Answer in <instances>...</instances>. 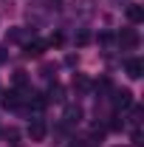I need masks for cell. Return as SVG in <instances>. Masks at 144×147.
I'll list each match as a JSON object with an SVG mask.
<instances>
[{
  "label": "cell",
  "instance_id": "3957f363",
  "mask_svg": "<svg viewBox=\"0 0 144 147\" xmlns=\"http://www.w3.org/2000/svg\"><path fill=\"white\" fill-rule=\"evenodd\" d=\"M124 71H127V76L130 79H141V74H144V62L139 59V57H130L124 62Z\"/></svg>",
  "mask_w": 144,
  "mask_h": 147
},
{
  "label": "cell",
  "instance_id": "5bb4252c",
  "mask_svg": "<svg viewBox=\"0 0 144 147\" xmlns=\"http://www.w3.org/2000/svg\"><path fill=\"white\" fill-rule=\"evenodd\" d=\"M93 88H96L99 93H108V91H110V79H108V76H102V79H99V82H96Z\"/></svg>",
  "mask_w": 144,
  "mask_h": 147
},
{
  "label": "cell",
  "instance_id": "2e32d148",
  "mask_svg": "<svg viewBox=\"0 0 144 147\" xmlns=\"http://www.w3.org/2000/svg\"><path fill=\"white\" fill-rule=\"evenodd\" d=\"M62 42H65V34H59V31H54V34H51V40H48V45H54V48H59Z\"/></svg>",
  "mask_w": 144,
  "mask_h": 147
},
{
  "label": "cell",
  "instance_id": "7a4b0ae2",
  "mask_svg": "<svg viewBox=\"0 0 144 147\" xmlns=\"http://www.w3.org/2000/svg\"><path fill=\"white\" fill-rule=\"evenodd\" d=\"M45 136H48L45 122H42V119H34V122L28 125V139H31V142H45Z\"/></svg>",
  "mask_w": 144,
  "mask_h": 147
},
{
  "label": "cell",
  "instance_id": "52a82bcc",
  "mask_svg": "<svg viewBox=\"0 0 144 147\" xmlns=\"http://www.w3.org/2000/svg\"><path fill=\"white\" fill-rule=\"evenodd\" d=\"M42 54H45V42H28L23 51V57H28V59H40Z\"/></svg>",
  "mask_w": 144,
  "mask_h": 147
},
{
  "label": "cell",
  "instance_id": "6da1fadb",
  "mask_svg": "<svg viewBox=\"0 0 144 147\" xmlns=\"http://www.w3.org/2000/svg\"><path fill=\"white\" fill-rule=\"evenodd\" d=\"M116 40H119L122 51H133V48H139V42H141V37H139V31H136V28H122Z\"/></svg>",
  "mask_w": 144,
  "mask_h": 147
},
{
  "label": "cell",
  "instance_id": "8992f818",
  "mask_svg": "<svg viewBox=\"0 0 144 147\" xmlns=\"http://www.w3.org/2000/svg\"><path fill=\"white\" fill-rule=\"evenodd\" d=\"M124 11H127V20H130V23H141L144 20V9L139 6V3H127Z\"/></svg>",
  "mask_w": 144,
  "mask_h": 147
},
{
  "label": "cell",
  "instance_id": "9a60e30c",
  "mask_svg": "<svg viewBox=\"0 0 144 147\" xmlns=\"http://www.w3.org/2000/svg\"><path fill=\"white\" fill-rule=\"evenodd\" d=\"M26 82H28L26 71H17V74H14V88H26Z\"/></svg>",
  "mask_w": 144,
  "mask_h": 147
},
{
  "label": "cell",
  "instance_id": "277c9868",
  "mask_svg": "<svg viewBox=\"0 0 144 147\" xmlns=\"http://www.w3.org/2000/svg\"><path fill=\"white\" fill-rule=\"evenodd\" d=\"M113 105L119 110H127L130 105H133V93L127 91V88H122V91H113Z\"/></svg>",
  "mask_w": 144,
  "mask_h": 147
},
{
  "label": "cell",
  "instance_id": "ba28073f",
  "mask_svg": "<svg viewBox=\"0 0 144 147\" xmlns=\"http://www.w3.org/2000/svg\"><path fill=\"white\" fill-rule=\"evenodd\" d=\"M45 102H65V91H62L59 82H54V85L48 88V99H45Z\"/></svg>",
  "mask_w": 144,
  "mask_h": 147
},
{
  "label": "cell",
  "instance_id": "30bf717a",
  "mask_svg": "<svg viewBox=\"0 0 144 147\" xmlns=\"http://www.w3.org/2000/svg\"><path fill=\"white\" fill-rule=\"evenodd\" d=\"M6 40L9 42H23L26 40V31L23 28H11V31H6Z\"/></svg>",
  "mask_w": 144,
  "mask_h": 147
},
{
  "label": "cell",
  "instance_id": "8fae6325",
  "mask_svg": "<svg viewBox=\"0 0 144 147\" xmlns=\"http://www.w3.org/2000/svg\"><path fill=\"white\" fill-rule=\"evenodd\" d=\"M6 142H9L11 147H17L20 144V130L17 127H9V130H6Z\"/></svg>",
  "mask_w": 144,
  "mask_h": 147
},
{
  "label": "cell",
  "instance_id": "7c38bea8",
  "mask_svg": "<svg viewBox=\"0 0 144 147\" xmlns=\"http://www.w3.org/2000/svg\"><path fill=\"white\" fill-rule=\"evenodd\" d=\"M73 40H76V45H88V42H90V31H85V28H79Z\"/></svg>",
  "mask_w": 144,
  "mask_h": 147
},
{
  "label": "cell",
  "instance_id": "ac0fdd59",
  "mask_svg": "<svg viewBox=\"0 0 144 147\" xmlns=\"http://www.w3.org/2000/svg\"><path fill=\"white\" fill-rule=\"evenodd\" d=\"M6 62H9V51L0 45V65H6Z\"/></svg>",
  "mask_w": 144,
  "mask_h": 147
},
{
  "label": "cell",
  "instance_id": "e0dca14e",
  "mask_svg": "<svg viewBox=\"0 0 144 147\" xmlns=\"http://www.w3.org/2000/svg\"><path fill=\"white\" fill-rule=\"evenodd\" d=\"M133 144L141 147V130H133Z\"/></svg>",
  "mask_w": 144,
  "mask_h": 147
},
{
  "label": "cell",
  "instance_id": "4fadbf2b",
  "mask_svg": "<svg viewBox=\"0 0 144 147\" xmlns=\"http://www.w3.org/2000/svg\"><path fill=\"white\" fill-rule=\"evenodd\" d=\"M130 122H133V125H139V122H141V108H139V105H130Z\"/></svg>",
  "mask_w": 144,
  "mask_h": 147
},
{
  "label": "cell",
  "instance_id": "9c48e42d",
  "mask_svg": "<svg viewBox=\"0 0 144 147\" xmlns=\"http://www.w3.org/2000/svg\"><path fill=\"white\" fill-rule=\"evenodd\" d=\"M73 88L79 93H88L90 91V79L85 76V74H73Z\"/></svg>",
  "mask_w": 144,
  "mask_h": 147
},
{
  "label": "cell",
  "instance_id": "5b68a950",
  "mask_svg": "<svg viewBox=\"0 0 144 147\" xmlns=\"http://www.w3.org/2000/svg\"><path fill=\"white\" fill-rule=\"evenodd\" d=\"M82 116H85V113H82L79 105H68V108H65V125H68V127L79 125V122H82Z\"/></svg>",
  "mask_w": 144,
  "mask_h": 147
}]
</instances>
